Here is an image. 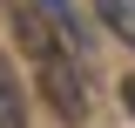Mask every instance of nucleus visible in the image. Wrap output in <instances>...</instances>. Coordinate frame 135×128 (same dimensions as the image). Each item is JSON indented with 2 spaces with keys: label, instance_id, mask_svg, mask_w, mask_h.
Masks as SVG:
<instances>
[{
  "label": "nucleus",
  "instance_id": "20e7f679",
  "mask_svg": "<svg viewBox=\"0 0 135 128\" xmlns=\"http://www.w3.org/2000/svg\"><path fill=\"white\" fill-rule=\"evenodd\" d=\"M122 108L135 115V74H122Z\"/></svg>",
  "mask_w": 135,
  "mask_h": 128
},
{
  "label": "nucleus",
  "instance_id": "f257e3e1",
  "mask_svg": "<svg viewBox=\"0 0 135 128\" xmlns=\"http://www.w3.org/2000/svg\"><path fill=\"white\" fill-rule=\"evenodd\" d=\"M14 34H20L27 74H34V88L47 95V108L61 115L68 128L88 121V88H81V61H74V34H68L61 20H47L41 7H27V0L14 7Z\"/></svg>",
  "mask_w": 135,
  "mask_h": 128
},
{
  "label": "nucleus",
  "instance_id": "7ed1b4c3",
  "mask_svg": "<svg viewBox=\"0 0 135 128\" xmlns=\"http://www.w3.org/2000/svg\"><path fill=\"white\" fill-rule=\"evenodd\" d=\"M95 14H101L108 34H122V41L135 47V0H95Z\"/></svg>",
  "mask_w": 135,
  "mask_h": 128
},
{
  "label": "nucleus",
  "instance_id": "f03ea898",
  "mask_svg": "<svg viewBox=\"0 0 135 128\" xmlns=\"http://www.w3.org/2000/svg\"><path fill=\"white\" fill-rule=\"evenodd\" d=\"M0 128H27V95H20V74L7 54H0Z\"/></svg>",
  "mask_w": 135,
  "mask_h": 128
}]
</instances>
